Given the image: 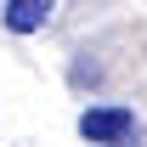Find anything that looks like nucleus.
<instances>
[{
	"mask_svg": "<svg viewBox=\"0 0 147 147\" xmlns=\"http://www.w3.org/2000/svg\"><path fill=\"white\" fill-rule=\"evenodd\" d=\"M79 136L91 147H113V142H130L136 136V113L125 102H91V108L79 113Z\"/></svg>",
	"mask_w": 147,
	"mask_h": 147,
	"instance_id": "nucleus-1",
	"label": "nucleus"
},
{
	"mask_svg": "<svg viewBox=\"0 0 147 147\" xmlns=\"http://www.w3.org/2000/svg\"><path fill=\"white\" fill-rule=\"evenodd\" d=\"M0 23H6L11 34H40V28L51 23V0H6V6H0Z\"/></svg>",
	"mask_w": 147,
	"mask_h": 147,
	"instance_id": "nucleus-2",
	"label": "nucleus"
},
{
	"mask_svg": "<svg viewBox=\"0 0 147 147\" xmlns=\"http://www.w3.org/2000/svg\"><path fill=\"white\" fill-rule=\"evenodd\" d=\"M113 147H130V142H113Z\"/></svg>",
	"mask_w": 147,
	"mask_h": 147,
	"instance_id": "nucleus-3",
	"label": "nucleus"
}]
</instances>
